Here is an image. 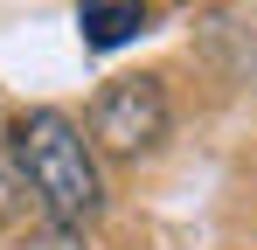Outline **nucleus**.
<instances>
[{
	"label": "nucleus",
	"instance_id": "obj_1",
	"mask_svg": "<svg viewBox=\"0 0 257 250\" xmlns=\"http://www.w3.org/2000/svg\"><path fill=\"white\" fill-rule=\"evenodd\" d=\"M14 167H21V188L42 202V215L56 229H77L104 208V181H97V160H90L84 132L63 118V111H28L14 118Z\"/></svg>",
	"mask_w": 257,
	"mask_h": 250
},
{
	"label": "nucleus",
	"instance_id": "obj_2",
	"mask_svg": "<svg viewBox=\"0 0 257 250\" xmlns=\"http://www.w3.org/2000/svg\"><path fill=\"white\" fill-rule=\"evenodd\" d=\"M90 139L104 153H146L167 139V90L153 77H118L104 83L97 111H90Z\"/></svg>",
	"mask_w": 257,
	"mask_h": 250
},
{
	"label": "nucleus",
	"instance_id": "obj_3",
	"mask_svg": "<svg viewBox=\"0 0 257 250\" xmlns=\"http://www.w3.org/2000/svg\"><path fill=\"white\" fill-rule=\"evenodd\" d=\"M77 28H84L90 49H118V42H132L146 28V14L139 7H77Z\"/></svg>",
	"mask_w": 257,
	"mask_h": 250
},
{
	"label": "nucleus",
	"instance_id": "obj_4",
	"mask_svg": "<svg viewBox=\"0 0 257 250\" xmlns=\"http://www.w3.org/2000/svg\"><path fill=\"white\" fill-rule=\"evenodd\" d=\"M21 202H28V195H21V181H14V174L0 167V229H7V222L21 215Z\"/></svg>",
	"mask_w": 257,
	"mask_h": 250
}]
</instances>
